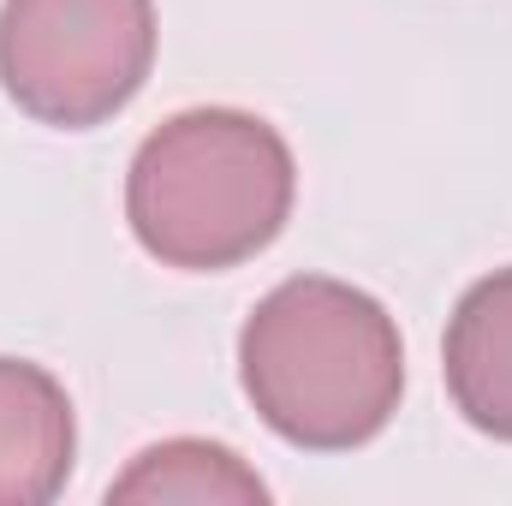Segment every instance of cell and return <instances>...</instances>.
Segmentation results:
<instances>
[{"instance_id": "1", "label": "cell", "mask_w": 512, "mask_h": 506, "mask_svg": "<svg viewBox=\"0 0 512 506\" xmlns=\"http://www.w3.org/2000/svg\"><path fill=\"white\" fill-rule=\"evenodd\" d=\"M239 376L280 441L304 453L364 447L405 393L399 322L364 286L292 274L251 310L239 334Z\"/></svg>"}, {"instance_id": "2", "label": "cell", "mask_w": 512, "mask_h": 506, "mask_svg": "<svg viewBox=\"0 0 512 506\" xmlns=\"http://www.w3.org/2000/svg\"><path fill=\"white\" fill-rule=\"evenodd\" d=\"M298 161L286 137L245 108H185L155 126L126 173V221L137 245L191 274L268 251L292 215Z\"/></svg>"}, {"instance_id": "3", "label": "cell", "mask_w": 512, "mask_h": 506, "mask_svg": "<svg viewBox=\"0 0 512 506\" xmlns=\"http://www.w3.org/2000/svg\"><path fill=\"white\" fill-rule=\"evenodd\" d=\"M155 66V0H6L0 84L60 131L114 120Z\"/></svg>"}, {"instance_id": "5", "label": "cell", "mask_w": 512, "mask_h": 506, "mask_svg": "<svg viewBox=\"0 0 512 506\" xmlns=\"http://www.w3.org/2000/svg\"><path fill=\"white\" fill-rule=\"evenodd\" d=\"M447 393L471 429L512 441V268L483 274L447 322Z\"/></svg>"}, {"instance_id": "4", "label": "cell", "mask_w": 512, "mask_h": 506, "mask_svg": "<svg viewBox=\"0 0 512 506\" xmlns=\"http://www.w3.org/2000/svg\"><path fill=\"white\" fill-rule=\"evenodd\" d=\"M78 453L66 387L30 358H0V506H48Z\"/></svg>"}, {"instance_id": "6", "label": "cell", "mask_w": 512, "mask_h": 506, "mask_svg": "<svg viewBox=\"0 0 512 506\" xmlns=\"http://www.w3.org/2000/svg\"><path fill=\"white\" fill-rule=\"evenodd\" d=\"M108 501H268V483L233 447L215 441H161L131 459Z\"/></svg>"}]
</instances>
